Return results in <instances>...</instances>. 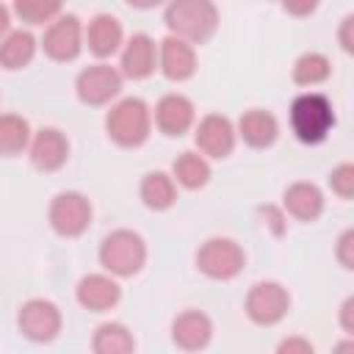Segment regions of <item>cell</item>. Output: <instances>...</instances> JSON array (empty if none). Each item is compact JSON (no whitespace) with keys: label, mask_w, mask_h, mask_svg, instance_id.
I'll list each match as a JSON object with an SVG mask.
<instances>
[{"label":"cell","mask_w":354,"mask_h":354,"mask_svg":"<svg viewBox=\"0 0 354 354\" xmlns=\"http://www.w3.org/2000/svg\"><path fill=\"white\" fill-rule=\"evenodd\" d=\"M105 133L116 147L136 149L152 133V111L141 97H124L105 113Z\"/></svg>","instance_id":"cell-1"},{"label":"cell","mask_w":354,"mask_h":354,"mask_svg":"<svg viewBox=\"0 0 354 354\" xmlns=\"http://www.w3.org/2000/svg\"><path fill=\"white\" fill-rule=\"evenodd\" d=\"M335 122V108L321 91H304L290 102V130L301 144H321Z\"/></svg>","instance_id":"cell-2"},{"label":"cell","mask_w":354,"mask_h":354,"mask_svg":"<svg viewBox=\"0 0 354 354\" xmlns=\"http://www.w3.org/2000/svg\"><path fill=\"white\" fill-rule=\"evenodd\" d=\"M163 19L171 36L188 44H202L216 33L218 11L210 0H177L166 8Z\"/></svg>","instance_id":"cell-3"},{"label":"cell","mask_w":354,"mask_h":354,"mask_svg":"<svg viewBox=\"0 0 354 354\" xmlns=\"http://www.w3.org/2000/svg\"><path fill=\"white\" fill-rule=\"evenodd\" d=\"M147 263V243L136 230H113L100 243V266L111 277H136Z\"/></svg>","instance_id":"cell-4"},{"label":"cell","mask_w":354,"mask_h":354,"mask_svg":"<svg viewBox=\"0 0 354 354\" xmlns=\"http://www.w3.org/2000/svg\"><path fill=\"white\" fill-rule=\"evenodd\" d=\"M246 266V252L238 241L232 238H207L199 249H196V268L207 277V279H235Z\"/></svg>","instance_id":"cell-5"},{"label":"cell","mask_w":354,"mask_h":354,"mask_svg":"<svg viewBox=\"0 0 354 354\" xmlns=\"http://www.w3.org/2000/svg\"><path fill=\"white\" fill-rule=\"evenodd\" d=\"M91 202L80 191H61L53 196L47 207V221L55 235L61 238H80L91 227Z\"/></svg>","instance_id":"cell-6"},{"label":"cell","mask_w":354,"mask_h":354,"mask_svg":"<svg viewBox=\"0 0 354 354\" xmlns=\"http://www.w3.org/2000/svg\"><path fill=\"white\" fill-rule=\"evenodd\" d=\"M243 310H246V318L257 326H277L288 310H290V293L282 282H274V279H266V282H254L246 293V301H243Z\"/></svg>","instance_id":"cell-7"},{"label":"cell","mask_w":354,"mask_h":354,"mask_svg":"<svg viewBox=\"0 0 354 354\" xmlns=\"http://www.w3.org/2000/svg\"><path fill=\"white\" fill-rule=\"evenodd\" d=\"M64 318L55 301L50 299H28L17 310V329L30 343H50L61 335Z\"/></svg>","instance_id":"cell-8"},{"label":"cell","mask_w":354,"mask_h":354,"mask_svg":"<svg viewBox=\"0 0 354 354\" xmlns=\"http://www.w3.org/2000/svg\"><path fill=\"white\" fill-rule=\"evenodd\" d=\"M122 75L116 66L111 64H91L86 69H80V75L75 77V91H77V100L83 105H91V108H100V105H108L113 97H119L122 91Z\"/></svg>","instance_id":"cell-9"},{"label":"cell","mask_w":354,"mask_h":354,"mask_svg":"<svg viewBox=\"0 0 354 354\" xmlns=\"http://www.w3.org/2000/svg\"><path fill=\"white\" fill-rule=\"evenodd\" d=\"M41 50L53 61H75L83 50V25L75 14H61L53 19L41 36Z\"/></svg>","instance_id":"cell-10"},{"label":"cell","mask_w":354,"mask_h":354,"mask_svg":"<svg viewBox=\"0 0 354 354\" xmlns=\"http://www.w3.org/2000/svg\"><path fill=\"white\" fill-rule=\"evenodd\" d=\"M235 124L224 113H205L194 130V141L202 158H227L235 149Z\"/></svg>","instance_id":"cell-11"},{"label":"cell","mask_w":354,"mask_h":354,"mask_svg":"<svg viewBox=\"0 0 354 354\" xmlns=\"http://www.w3.org/2000/svg\"><path fill=\"white\" fill-rule=\"evenodd\" d=\"M28 158L39 171H58L69 160V138L58 127H41L30 136Z\"/></svg>","instance_id":"cell-12"},{"label":"cell","mask_w":354,"mask_h":354,"mask_svg":"<svg viewBox=\"0 0 354 354\" xmlns=\"http://www.w3.org/2000/svg\"><path fill=\"white\" fill-rule=\"evenodd\" d=\"M196 122V108L194 102L180 94V91H169L158 100L155 105V124L163 136H171V138H180L185 136Z\"/></svg>","instance_id":"cell-13"},{"label":"cell","mask_w":354,"mask_h":354,"mask_svg":"<svg viewBox=\"0 0 354 354\" xmlns=\"http://www.w3.org/2000/svg\"><path fill=\"white\" fill-rule=\"evenodd\" d=\"M158 66V44L147 33H133L122 44V58H119V75L130 80H144L155 72Z\"/></svg>","instance_id":"cell-14"},{"label":"cell","mask_w":354,"mask_h":354,"mask_svg":"<svg viewBox=\"0 0 354 354\" xmlns=\"http://www.w3.org/2000/svg\"><path fill=\"white\" fill-rule=\"evenodd\" d=\"M75 299L80 307H86L91 313H105L119 304L122 288L111 274H86L75 285Z\"/></svg>","instance_id":"cell-15"},{"label":"cell","mask_w":354,"mask_h":354,"mask_svg":"<svg viewBox=\"0 0 354 354\" xmlns=\"http://www.w3.org/2000/svg\"><path fill=\"white\" fill-rule=\"evenodd\" d=\"M213 340V321L202 310H183L171 321V343L183 351H202Z\"/></svg>","instance_id":"cell-16"},{"label":"cell","mask_w":354,"mask_h":354,"mask_svg":"<svg viewBox=\"0 0 354 354\" xmlns=\"http://www.w3.org/2000/svg\"><path fill=\"white\" fill-rule=\"evenodd\" d=\"M158 66L166 80L183 83L196 72V53L188 41H183L177 36H166L158 44Z\"/></svg>","instance_id":"cell-17"},{"label":"cell","mask_w":354,"mask_h":354,"mask_svg":"<svg viewBox=\"0 0 354 354\" xmlns=\"http://www.w3.org/2000/svg\"><path fill=\"white\" fill-rule=\"evenodd\" d=\"M83 44L88 47L91 55L97 58H111L113 53L122 50L124 44V30H122V22L111 14H97L91 17V22L86 25L83 30Z\"/></svg>","instance_id":"cell-18"},{"label":"cell","mask_w":354,"mask_h":354,"mask_svg":"<svg viewBox=\"0 0 354 354\" xmlns=\"http://www.w3.org/2000/svg\"><path fill=\"white\" fill-rule=\"evenodd\" d=\"M324 191L315 185V183H307V180H299V183H290L282 194V210L288 216H293L296 221H315L321 218L324 213Z\"/></svg>","instance_id":"cell-19"},{"label":"cell","mask_w":354,"mask_h":354,"mask_svg":"<svg viewBox=\"0 0 354 354\" xmlns=\"http://www.w3.org/2000/svg\"><path fill=\"white\" fill-rule=\"evenodd\" d=\"M235 136H241V141L246 147H252V149H268L279 136V122H277V116L271 111L249 108V111L241 113Z\"/></svg>","instance_id":"cell-20"},{"label":"cell","mask_w":354,"mask_h":354,"mask_svg":"<svg viewBox=\"0 0 354 354\" xmlns=\"http://www.w3.org/2000/svg\"><path fill=\"white\" fill-rule=\"evenodd\" d=\"M138 196L155 213L169 210L177 202V183L166 171H147L141 185H138Z\"/></svg>","instance_id":"cell-21"},{"label":"cell","mask_w":354,"mask_h":354,"mask_svg":"<svg viewBox=\"0 0 354 354\" xmlns=\"http://www.w3.org/2000/svg\"><path fill=\"white\" fill-rule=\"evenodd\" d=\"M36 47H39V41L33 39L30 30H8L0 39V66L8 72L28 66L36 55Z\"/></svg>","instance_id":"cell-22"},{"label":"cell","mask_w":354,"mask_h":354,"mask_svg":"<svg viewBox=\"0 0 354 354\" xmlns=\"http://www.w3.org/2000/svg\"><path fill=\"white\" fill-rule=\"evenodd\" d=\"M91 354H136V337L124 324L105 321L91 335Z\"/></svg>","instance_id":"cell-23"},{"label":"cell","mask_w":354,"mask_h":354,"mask_svg":"<svg viewBox=\"0 0 354 354\" xmlns=\"http://www.w3.org/2000/svg\"><path fill=\"white\" fill-rule=\"evenodd\" d=\"M171 180L188 191H199L210 183V163L199 152H180L171 163Z\"/></svg>","instance_id":"cell-24"},{"label":"cell","mask_w":354,"mask_h":354,"mask_svg":"<svg viewBox=\"0 0 354 354\" xmlns=\"http://www.w3.org/2000/svg\"><path fill=\"white\" fill-rule=\"evenodd\" d=\"M30 124L19 113H0V158H14L30 147Z\"/></svg>","instance_id":"cell-25"},{"label":"cell","mask_w":354,"mask_h":354,"mask_svg":"<svg viewBox=\"0 0 354 354\" xmlns=\"http://www.w3.org/2000/svg\"><path fill=\"white\" fill-rule=\"evenodd\" d=\"M332 75V61L324 53H304L293 64V83L296 86H321Z\"/></svg>","instance_id":"cell-26"},{"label":"cell","mask_w":354,"mask_h":354,"mask_svg":"<svg viewBox=\"0 0 354 354\" xmlns=\"http://www.w3.org/2000/svg\"><path fill=\"white\" fill-rule=\"evenodd\" d=\"M14 11L28 25H44V22H53L64 14L61 3H55V0H47V3L44 0H17Z\"/></svg>","instance_id":"cell-27"},{"label":"cell","mask_w":354,"mask_h":354,"mask_svg":"<svg viewBox=\"0 0 354 354\" xmlns=\"http://www.w3.org/2000/svg\"><path fill=\"white\" fill-rule=\"evenodd\" d=\"M329 188L340 199H351L354 196V163H337L329 171Z\"/></svg>","instance_id":"cell-28"},{"label":"cell","mask_w":354,"mask_h":354,"mask_svg":"<svg viewBox=\"0 0 354 354\" xmlns=\"http://www.w3.org/2000/svg\"><path fill=\"white\" fill-rule=\"evenodd\" d=\"M274 354H315V348H313V343L307 337L290 335V337H282L279 340V346H277Z\"/></svg>","instance_id":"cell-29"},{"label":"cell","mask_w":354,"mask_h":354,"mask_svg":"<svg viewBox=\"0 0 354 354\" xmlns=\"http://www.w3.org/2000/svg\"><path fill=\"white\" fill-rule=\"evenodd\" d=\"M354 230H346L340 238H337V249H335V254H337V263L343 266V268H354Z\"/></svg>","instance_id":"cell-30"},{"label":"cell","mask_w":354,"mask_h":354,"mask_svg":"<svg viewBox=\"0 0 354 354\" xmlns=\"http://www.w3.org/2000/svg\"><path fill=\"white\" fill-rule=\"evenodd\" d=\"M257 213L266 218L263 224H268L274 235H282V232H285V210H282V207H274V205H260V207H257Z\"/></svg>","instance_id":"cell-31"},{"label":"cell","mask_w":354,"mask_h":354,"mask_svg":"<svg viewBox=\"0 0 354 354\" xmlns=\"http://www.w3.org/2000/svg\"><path fill=\"white\" fill-rule=\"evenodd\" d=\"M351 28H354V17L348 14V17L343 19V25H340V47H343L346 53H354V39H351Z\"/></svg>","instance_id":"cell-32"},{"label":"cell","mask_w":354,"mask_h":354,"mask_svg":"<svg viewBox=\"0 0 354 354\" xmlns=\"http://www.w3.org/2000/svg\"><path fill=\"white\" fill-rule=\"evenodd\" d=\"M351 310H354V296H348V299L343 301V307H340V324H343L346 335H351V332H354V324H351Z\"/></svg>","instance_id":"cell-33"},{"label":"cell","mask_w":354,"mask_h":354,"mask_svg":"<svg viewBox=\"0 0 354 354\" xmlns=\"http://www.w3.org/2000/svg\"><path fill=\"white\" fill-rule=\"evenodd\" d=\"M332 354H354V340L351 337H343L340 343H335Z\"/></svg>","instance_id":"cell-34"},{"label":"cell","mask_w":354,"mask_h":354,"mask_svg":"<svg viewBox=\"0 0 354 354\" xmlns=\"http://www.w3.org/2000/svg\"><path fill=\"white\" fill-rule=\"evenodd\" d=\"M8 25H11V14H8V6L0 3V36L8 33Z\"/></svg>","instance_id":"cell-35"},{"label":"cell","mask_w":354,"mask_h":354,"mask_svg":"<svg viewBox=\"0 0 354 354\" xmlns=\"http://www.w3.org/2000/svg\"><path fill=\"white\" fill-rule=\"evenodd\" d=\"M315 8V3H310V6H290V3H285V11H290V14H310Z\"/></svg>","instance_id":"cell-36"}]
</instances>
